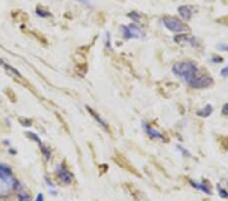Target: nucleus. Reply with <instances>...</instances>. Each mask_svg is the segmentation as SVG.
<instances>
[{"label":"nucleus","instance_id":"obj_19","mask_svg":"<svg viewBox=\"0 0 228 201\" xmlns=\"http://www.w3.org/2000/svg\"><path fill=\"white\" fill-rule=\"evenodd\" d=\"M223 114L228 115V103H227V104H225L224 107H223Z\"/></svg>","mask_w":228,"mask_h":201},{"label":"nucleus","instance_id":"obj_6","mask_svg":"<svg viewBox=\"0 0 228 201\" xmlns=\"http://www.w3.org/2000/svg\"><path fill=\"white\" fill-rule=\"evenodd\" d=\"M115 162L121 168L125 169L126 171H128V172H130V173H132V174L136 175V176H139V173H138V172L135 170V168H133L131 165H130V163L124 158V157H122V155H118V157H115Z\"/></svg>","mask_w":228,"mask_h":201},{"label":"nucleus","instance_id":"obj_16","mask_svg":"<svg viewBox=\"0 0 228 201\" xmlns=\"http://www.w3.org/2000/svg\"><path fill=\"white\" fill-rule=\"evenodd\" d=\"M36 13H38L39 15H41V16H43V18H45V16H49V15H50V13H49L48 11H47V12H45L44 10H40L39 8H38V9H36Z\"/></svg>","mask_w":228,"mask_h":201},{"label":"nucleus","instance_id":"obj_20","mask_svg":"<svg viewBox=\"0 0 228 201\" xmlns=\"http://www.w3.org/2000/svg\"><path fill=\"white\" fill-rule=\"evenodd\" d=\"M220 193H221V195L223 196V197H228V194L225 193V192L223 191V190H220Z\"/></svg>","mask_w":228,"mask_h":201},{"label":"nucleus","instance_id":"obj_21","mask_svg":"<svg viewBox=\"0 0 228 201\" xmlns=\"http://www.w3.org/2000/svg\"><path fill=\"white\" fill-rule=\"evenodd\" d=\"M36 201H44V200H43V195H42V194H39L38 198H36Z\"/></svg>","mask_w":228,"mask_h":201},{"label":"nucleus","instance_id":"obj_2","mask_svg":"<svg viewBox=\"0 0 228 201\" xmlns=\"http://www.w3.org/2000/svg\"><path fill=\"white\" fill-rule=\"evenodd\" d=\"M16 186V180L9 170L0 166V195H7Z\"/></svg>","mask_w":228,"mask_h":201},{"label":"nucleus","instance_id":"obj_12","mask_svg":"<svg viewBox=\"0 0 228 201\" xmlns=\"http://www.w3.org/2000/svg\"><path fill=\"white\" fill-rule=\"evenodd\" d=\"M213 112V108H212V106H210V105H207L204 109H202L201 111H199V112L197 113L199 116L200 117H208L209 115Z\"/></svg>","mask_w":228,"mask_h":201},{"label":"nucleus","instance_id":"obj_18","mask_svg":"<svg viewBox=\"0 0 228 201\" xmlns=\"http://www.w3.org/2000/svg\"><path fill=\"white\" fill-rule=\"evenodd\" d=\"M221 75L222 76H224V77H226V76H228V67H225V68H223L222 70H221Z\"/></svg>","mask_w":228,"mask_h":201},{"label":"nucleus","instance_id":"obj_23","mask_svg":"<svg viewBox=\"0 0 228 201\" xmlns=\"http://www.w3.org/2000/svg\"><path fill=\"white\" fill-rule=\"evenodd\" d=\"M77 1H79L81 3H85V4H88V1L87 0H77Z\"/></svg>","mask_w":228,"mask_h":201},{"label":"nucleus","instance_id":"obj_5","mask_svg":"<svg viewBox=\"0 0 228 201\" xmlns=\"http://www.w3.org/2000/svg\"><path fill=\"white\" fill-rule=\"evenodd\" d=\"M125 187L127 188L128 192L131 194V196L135 201H149L143 192H141L138 188H136L134 185H132V184H126Z\"/></svg>","mask_w":228,"mask_h":201},{"label":"nucleus","instance_id":"obj_13","mask_svg":"<svg viewBox=\"0 0 228 201\" xmlns=\"http://www.w3.org/2000/svg\"><path fill=\"white\" fill-rule=\"evenodd\" d=\"M5 93H6V96L9 98V100L11 101V102H15L16 101V97H15V93H14V92L12 91L11 88H6L5 89Z\"/></svg>","mask_w":228,"mask_h":201},{"label":"nucleus","instance_id":"obj_8","mask_svg":"<svg viewBox=\"0 0 228 201\" xmlns=\"http://www.w3.org/2000/svg\"><path fill=\"white\" fill-rule=\"evenodd\" d=\"M143 128H144V130L146 131V133H147V134L149 135V136H151L152 138L161 139V140H163V139H164L163 135H162L161 133L158 132V131L154 130L151 126H150L149 124H147V123H143Z\"/></svg>","mask_w":228,"mask_h":201},{"label":"nucleus","instance_id":"obj_11","mask_svg":"<svg viewBox=\"0 0 228 201\" xmlns=\"http://www.w3.org/2000/svg\"><path fill=\"white\" fill-rule=\"evenodd\" d=\"M58 176L64 183L69 184V183H71V181H72V175L70 174V172H68L66 169H65V168H61V169L59 170Z\"/></svg>","mask_w":228,"mask_h":201},{"label":"nucleus","instance_id":"obj_3","mask_svg":"<svg viewBox=\"0 0 228 201\" xmlns=\"http://www.w3.org/2000/svg\"><path fill=\"white\" fill-rule=\"evenodd\" d=\"M162 22H163L165 28L174 33H184L189 30L187 24H185L182 20L177 19V18H173V16H165L162 19Z\"/></svg>","mask_w":228,"mask_h":201},{"label":"nucleus","instance_id":"obj_10","mask_svg":"<svg viewBox=\"0 0 228 201\" xmlns=\"http://www.w3.org/2000/svg\"><path fill=\"white\" fill-rule=\"evenodd\" d=\"M174 41H176V42L178 43V44H186V43H188V44L193 45V46H195V45H196V41H195V39L193 38V37L187 36V35L177 36L176 38H174Z\"/></svg>","mask_w":228,"mask_h":201},{"label":"nucleus","instance_id":"obj_7","mask_svg":"<svg viewBox=\"0 0 228 201\" xmlns=\"http://www.w3.org/2000/svg\"><path fill=\"white\" fill-rule=\"evenodd\" d=\"M86 109H87V111H88V113L92 116V118L95 119V120L97 123H99V124L101 127H103V128H104L105 131H108L109 133H111V130H109V125H108V123L105 122V121L104 120V119L101 118V117L99 116V115L95 112V111H93V110L90 108V107L86 106Z\"/></svg>","mask_w":228,"mask_h":201},{"label":"nucleus","instance_id":"obj_15","mask_svg":"<svg viewBox=\"0 0 228 201\" xmlns=\"http://www.w3.org/2000/svg\"><path fill=\"white\" fill-rule=\"evenodd\" d=\"M129 16L132 19H134L135 22H139V20L141 19V15L138 13V12H132V13H129Z\"/></svg>","mask_w":228,"mask_h":201},{"label":"nucleus","instance_id":"obj_4","mask_svg":"<svg viewBox=\"0 0 228 201\" xmlns=\"http://www.w3.org/2000/svg\"><path fill=\"white\" fill-rule=\"evenodd\" d=\"M122 31H123V35L126 39H133V38H140L143 37V32L140 31L136 26L134 24H130V26H123L122 27Z\"/></svg>","mask_w":228,"mask_h":201},{"label":"nucleus","instance_id":"obj_17","mask_svg":"<svg viewBox=\"0 0 228 201\" xmlns=\"http://www.w3.org/2000/svg\"><path fill=\"white\" fill-rule=\"evenodd\" d=\"M19 121L22 122L23 125H26V126H31V124H32L31 120H27V119H24V120H23V119L20 118V119H19Z\"/></svg>","mask_w":228,"mask_h":201},{"label":"nucleus","instance_id":"obj_1","mask_svg":"<svg viewBox=\"0 0 228 201\" xmlns=\"http://www.w3.org/2000/svg\"><path fill=\"white\" fill-rule=\"evenodd\" d=\"M172 71L187 84L194 88H205L213 83V79L203 72L192 61H182L173 65Z\"/></svg>","mask_w":228,"mask_h":201},{"label":"nucleus","instance_id":"obj_14","mask_svg":"<svg viewBox=\"0 0 228 201\" xmlns=\"http://www.w3.org/2000/svg\"><path fill=\"white\" fill-rule=\"evenodd\" d=\"M221 139H222V140L220 141L221 147L224 150H227L228 149V137H222Z\"/></svg>","mask_w":228,"mask_h":201},{"label":"nucleus","instance_id":"obj_9","mask_svg":"<svg viewBox=\"0 0 228 201\" xmlns=\"http://www.w3.org/2000/svg\"><path fill=\"white\" fill-rule=\"evenodd\" d=\"M178 12H180L181 16L184 19H190L193 15V8L188 5H182L178 7Z\"/></svg>","mask_w":228,"mask_h":201},{"label":"nucleus","instance_id":"obj_22","mask_svg":"<svg viewBox=\"0 0 228 201\" xmlns=\"http://www.w3.org/2000/svg\"><path fill=\"white\" fill-rule=\"evenodd\" d=\"M20 201H30V198L27 197V196H24V197L20 198Z\"/></svg>","mask_w":228,"mask_h":201}]
</instances>
